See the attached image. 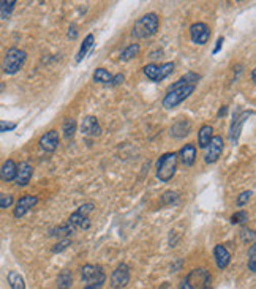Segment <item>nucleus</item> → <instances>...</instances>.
Wrapping results in <instances>:
<instances>
[{
  "label": "nucleus",
  "instance_id": "nucleus-1",
  "mask_svg": "<svg viewBox=\"0 0 256 289\" xmlns=\"http://www.w3.org/2000/svg\"><path fill=\"white\" fill-rule=\"evenodd\" d=\"M160 19L157 13H147L143 18H139L133 25V36L135 38H149L158 32Z\"/></svg>",
  "mask_w": 256,
  "mask_h": 289
},
{
  "label": "nucleus",
  "instance_id": "nucleus-2",
  "mask_svg": "<svg viewBox=\"0 0 256 289\" xmlns=\"http://www.w3.org/2000/svg\"><path fill=\"white\" fill-rule=\"evenodd\" d=\"M177 163H179L177 152H168L161 155L157 161V179L164 183L169 182L176 176Z\"/></svg>",
  "mask_w": 256,
  "mask_h": 289
},
{
  "label": "nucleus",
  "instance_id": "nucleus-3",
  "mask_svg": "<svg viewBox=\"0 0 256 289\" xmlns=\"http://www.w3.org/2000/svg\"><path fill=\"white\" fill-rule=\"evenodd\" d=\"M210 272L204 267L191 270L187 277L181 283V289H204V287H210Z\"/></svg>",
  "mask_w": 256,
  "mask_h": 289
},
{
  "label": "nucleus",
  "instance_id": "nucleus-4",
  "mask_svg": "<svg viewBox=\"0 0 256 289\" xmlns=\"http://www.w3.org/2000/svg\"><path fill=\"white\" fill-rule=\"evenodd\" d=\"M25 60H27V52L19 48H10L4 57V71L7 74H16L24 67Z\"/></svg>",
  "mask_w": 256,
  "mask_h": 289
},
{
  "label": "nucleus",
  "instance_id": "nucleus-5",
  "mask_svg": "<svg viewBox=\"0 0 256 289\" xmlns=\"http://www.w3.org/2000/svg\"><path fill=\"white\" fill-rule=\"evenodd\" d=\"M94 210H95V205L92 202H86V204L79 205V209L70 215L67 223L74 231L76 229H84V231L91 229L92 223H91V218H89V215H91Z\"/></svg>",
  "mask_w": 256,
  "mask_h": 289
},
{
  "label": "nucleus",
  "instance_id": "nucleus-6",
  "mask_svg": "<svg viewBox=\"0 0 256 289\" xmlns=\"http://www.w3.org/2000/svg\"><path fill=\"white\" fill-rule=\"evenodd\" d=\"M196 86H184V87H179V89H174V90H168L166 92V95L163 98V108L164 109H174L177 108L179 104H181L182 101H185L191 94L195 92Z\"/></svg>",
  "mask_w": 256,
  "mask_h": 289
},
{
  "label": "nucleus",
  "instance_id": "nucleus-7",
  "mask_svg": "<svg viewBox=\"0 0 256 289\" xmlns=\"http://www.w3.org/2000/svg\"><path fill=\"white\" fill-rule=\"evenodd\" d=\"M143 71L150 81L161 82L163 79H166V77H168L174 71V63L173 62H166V63H161V65L149 63L143 68Z\"/></svg>",
  "mask_w": 256,
  "mask_h": 289
},
{
  "label": "nucleus",
  "instance_id": "nucleus-8",
  "mask_svg": "<svg viewBox=\"0 0 256 289\" xmlns=\"http://www.w3.org/2000/svg\"><path fill=\"white\" fill-rule=\"evenodd\" d=\"M81 280L86 284H101L103 286L106 283V273L103 272L100 266L94 264H86L81 269Z\"/></svg>",
  "mask_w": 256,
  "mask_h": 289
},
{
  "label": "nucleus",
  "instance_id": "nucleus-9",
  "mask_svg": "<svg viewBox=\"0 0 256 289\" xmlns=\"http://www.w3.org/2000/svg\"><path fill=\"white\" fill-rule=\"evenodd\" d=\"M130 278H132L130 267H128L126 264H119L111 275L109 284L112 289H122L130 283Z\"/></svg>",
  "mask_w": 256,
  "mask_h": 289
},
{
  "label": "nucleus",
  "instance_id": "nucleus-10",
  "mask_svg": "<svg viewBox=\"0 0 256 289\" xmlns=\"http://www.w3.org/2000/svg\"><path fill=\"white\" fill-rule=\"evenodd\" d=\"M206 149H207V152H206V156H204V161H206L207 164L217 163V161L220 160V156L223 153V149H225L223 138L222 136H214Z\"/></svg>",
  "mask_w": 256,
  "mask_h": 289
},
{
  "label": "nucleus",
  "instance_id": "nucleus-11",
  "mask_svg": "<svg viewBox=\"0 0 256 289\" xmlns=\"http://www.w3.org/2000/svg\"><path fill=\"white\" fill-rule=\"evenodd\" d=\"M190 38L195 45L204 46L210 38V29L207 24L204 22H195L190 27Z\"/></svg>",
  "mask_w": 256,
  "mask_h": 289
},
{
  "label": "nucleus",
  "instance_id": "nucleus-12",
  "mask_svg": "<svg viewBox=\"0 0 256 289\" xmlns=\"http://www.w3.org/2000/svg\"><path fill=\"white\" fill-rule=\"evenodd\" d=\"M250 115H253V111H240L239 114H234L231 128H229V139H231L233 144H237L242 133V127H244V123L247 122Z\"/></svg>",
  "mask_w": 256,
  "mask_h": 289
},
{
  "label": "nucleus",
  "instance_id": "nucleus-13",
  "mask_svg": "<svg viewBox=\"0 0 256 289\" xmlns=\"http://www.w3.org/2000/svg\"><path fill=\"white\" fill-rule=\"evenodd\" d=\"M81 133L87 138H97L101 135V125L94 115H86L81 122Z\"/></svg>",
  "mask_w": 256,
  "mask_h": 289
},
{
  "label": "nucleus",
  "instance_id": "nucleus-14",
  "mask_svg": "<svg viewBox=\"0 0 256 289\" xmlns=\"http://www.w3.org/2000/svg\"><path fill=\"white\" fill-rule=\"evenodd\" d=\"M36 204H38V198H36V196H33V194H25V196H22V198L18 199L13 215H15L16 218H22V217L27 214L29 210H32Z\"/></svg>",
  "mask_w": 256,
  "mask_h": 289
},
{
  "label": "nucleus",
  "instance_id": "nucleus-15",
  "mask_svg": "<svg viewBox=\"0 0 256 289\" xmlns=\"http://www.w3.org/2000/svg\"><path fill=\"white\" fill-rule=\"evenodd\" d=\"M59 142H60L59 131L57 130H49L40 138V147L45 152H54L59 147Z\"/></svg>",
  "mask_w": 256,
  "mask_h": 289
},
{
  "label": "nucleus",
  "instance_id": "nucleus-16",
  "mask_svg": "<svg viewBox=\"0 0 256 289\" xmlns=\"http://www.w3.org/2000/svg\"><path fill=\"white\" fill-rule=\"evenodd\" d=\"M32 176H33V168L27 161H22L18 164V173L15 180L19 187H27L29 182L32 180Z\"/></svg>",
  "mask_w": 256,
  "mask_h": 289
},
{
  "label": "nucleus",
  "instance_id": "nucleus-17",
  "mask_svg": "<svg viewBox=\"0 0 256 289\" xmlns=\"http://www.w3.org/2000/svg\"><path fill=\"white\" fill-rule=\"evenodd\" d=\"M214 256H215V262L219 269H226L231 262V253L228 252V248L225 245H215L214 248Z\"/></svg>",
  "mask_w": 256,
  "mask_h": 289
},
{
  "label": "nucleus",
  "instance_id": "nucleus-18",
  "mask_svg": "<svg viewBox=\"0 0 256 289\" xmlns=\"http://www.w3.org/2000/svg\"><path fill=\"white\" fill-rule=\"evenodd\" d=\"M177 156L185 166H193L196 160V146L195 144H185L181 149V152L177 153Z\"/></svg>",
  "mask_w": 256,
  "mask_h": 289
},
{
  "label": "nucleus",
  "instance_id": "nucleus-19",
  "mask_svg": "<svg viewBox=\"0 0 256 289\" xmlns=\"http://www.w3.org/2000/svg\"><path fill=\"white\" fill-rule=\"evenodd\" d=\"M16 173H18V164L15 160H7L0 166V179L4 182H13L16 179Z\"/></svg>",
  "mask_w": 256,
  "mask_h": 289
},
{
  "label": "nucleus",
  "instance_id": "nucleus-20",
  "mask_svg": "<svg viewBox=\"0 0 256 289\" xmlns=\"http://www.w3.org/2000/svg\"><path fill=\"white\" fill-rule=\"evenodd\" d=\"M191 131V122L188 119H181V120H177L173 128H171V135L174 138H185L188 133Z\"/></svg>",
  "mask_w": 256,
  "mask_h": 289
},
{
  "label": "nucleus",
  "instance_id": "nucleus-21",
  "mask_svg": "<svg viewBox=\"0 0 256 289\" xmlns=\"http://www.w3.org/2000/svg\"><path fill=\"white\" fill-rule=\"evenodd\" d=\"M214 138V128L210 125H202L198 131V144L201 149H206L209 146L210 139Z\"/></svg>",
  "mask_w": 256,
  "mask_h": 289
},
{
  "label": "nucleus",
  "instance_id": "nucleus-22",
  "mask_svg": "<svg viewBox=\"0 0 256 289\" xmlns=\"http://www.w3.org/2000/svg\"><path fill=\"white\" fill-rule=\"evenodd\" d=\"M95 45V36L92 33H89L86 38H84V43L81 45V49L78 52V56H76V63H79L84 57H87V54L91 52V49L94 48Z\"/></svg>",
  "mask_w": 256,
  "mask_h": 289
},
{
  "label": "nucleus",
  "instance_id": "nucleus-23",
  "mask_svg": "<svg viewBox=\"0 0 256 289\" xmlns=\"http://www.w3.org/2000/svg\"><path fill=\"white\" fill-rule=\"evenodd\" d=\"M73 228L68 225V223H63V225H60V226H56V228H53L49 231V235L51 237H57L59 240L60 239H70V235L73 234Z\"/></svg>",
  "mask_w": 256,
  "mask_h": 289
},
{
  "label": "nucleus",
  "instance_id": "nucleus-24",
  "mask_svg": "<svg viewBox=\"0 0 256 289\" xmlns=\"http://www.w3.org/2000/svg\"><path fill=\"white\" fill-rule=\"evenodd\" d=\"M73 284V273L70 270H62L57 277V289H70Z\"/></svg>",
  "mask_w": 256,
  "mask_h": 289
},
{
  "label": "nucleus",
  "instance_id": "nucleus-25",
  "mask_svg": "<svg viewBox=\"0 0 256 289\" xmlns=\"http://www.w3.org/2000/svg\"><path fill=\"white\" fill-rule=\"evenodd\" d=\"M94 81L98 82V84L109 86L111 81H112V74L106 68H97L95 73H94Z\"/></svg>",
  "mask_w": 256,
  "mask_h": 289
},
{
  "label": "nucleus",
  "instance_id": "nucleus-26",
  "mask_svg": "<svg viewBox=\"0 0 256 289\" xmlns=\"http://www.w3.org/2000/svg\"><path fill=\"white\" fill-rule=\"evenodd\" d=\"M8 283L11 289H25V281L22 278V275H19L16 270H11L8 273Z\"/></svg>",
  "mask_w": 256,
  "mask_h": 289
},
{
  "label": "nucleus",
  "instance_id": "nucleus-27",
  "mask_svg": "<svg viewBox=\"0 0 256 289\" xmlns=\"http://www.w3.org/2000/svg\"><path fill=\"white\" fill-rule=\"evenodd\" d=\"M139 51H141L139 43H133V45H130V46H126V48L123 49V52H122L120 60H122V62H128V60L135 59V57L139 54Z\"/></svg>",
  "mask_w": 256,
  "mask_h": 289
},
{
  "label": "nucleus",
  "instance_id": "nucleus-28",
  "mask_svg": "<svg viewBox=\"0 0 256 289\" xmlns=\"http://www.w3.org/2000/svg\"><path fill=\"white\" fill-rule=\"evenodd\" d=\"M62 131H63V138H65L67 141L73 139L74 133H76V120L74 119H65L63 127H62Z\"/></svg>",
  "mask_w": 256,
  "mask_h": 289
},
{
  "label": "nucleus",
  "instance_id": "nucleus-29",
  "mask_svg": "<svg viewBox=\"0 0 256 289\" xmlns=\"http://www.w3.org/2000/svg\"><path fill=\"white\" fill-rule=\"evenodd\" d=\"M15 5H16L15 0H0V13H2V16L8 18L13 13V10H15Z\"/></svg>",
  "mask_w": 256,
  "mask_h": 289
},
{
  "label": "nucleus",
  "instance_id": "nucleus-30",
  "mask_svg": "<svg viewBox=\"0 0 256 289\" xmlns=\"http://www.w3.org/2000/svg\"><path fill=\"white\" fill-rule=\"evenodd\" d=\"M248 218H250L248 212H245V210H237V212L231 217V223L233 225H245Z\"/></svg>",
  "mask_w": 256,
  "mask_h": 289
},
{
  "label": "nucleus",
  "instance_id": "nucleus-31",
  "mask_svg": "<svg viewBox=\"0 0 256 289\" xmlns=\"http://www.w3.org/2000/svg\"><path fill=\"white\" fill-rule=\"evenodd\" d=\"M251 196H253V191L247 190V191H242L239 196H237V199H236V205L237 207H244L245 204H248V201L251 199Z\"/></svg>",
  "mask_w": 256,
  "mask_h": 289
},
{
  "label": "nucleus",
  "instance_id": "nucleus-32",
  "mask_svg": "<svg viewBox=\"0 0 256 289\" xmlns=\"http://www.w3.org/2000/svg\"><path fill=\"white\" fill-rule=\"evenodd\" d=\"M248 270L251 273L256 272V245H251L248 250Z\"/></svg>",
  "mask_w": 256,
  "mask_h": 289
},
{
  "label": "nucleus",
  "instance_id": "nucleus-33",
  "mask_svg": "<svg viewBox=\"0 0 256 289\" xmlns=\"http://www.w3.org/2000/svg\"><path fill=\"white\" fill-rule=\"evenodd\" d=\"M71 245V239H60L54 246H53V253H62Z\"/></svg>",
  "mask_w": 256,
  "mask_h": 289
},
{
  "label": "nucleus",
  "instance_id": "nucleus-34",
  "mask_svg": "<svg viewBox=\"0 0 256 289\" xmlns=\"http://www.w3.org/2000/svg\"><path fill=\"white\" fill-rule=\"evenodd\" d=\"M15 202V198L13 194H7V193H0V209H8Z\"/></svg>",
  "mask_w": 256,
  "mask_h": 289
},
{
  "label": "nucleus",
  "instance_id": "nucleus-35",
  "mask_svg": "<svg viewBox=\"0 0 256 289\" xmlns=\"http://www.w3.org/2000/svg\"><path fill=\"white\" fill-rule=\"evenodd\" d=\"M177 199H179L177 193H174V191H166V193L163 194V198H161V202H163L164 205H169V204H174Z\"/></svg>",
  "mask_w": 256,
  "mask_h": 289
},
{
  "label": "nucleus",
  "instance_id": "nucleus-36",
  "mask_svg": "<svg viewBox=\"0 0 256 289\" xmlns=\"http://www.w3.org/2000/svg\"><path fill=\"white\" fill-rule=\"evenodd\" d=\"M18 127L16 122H8V120H0V133H7V131H13Z\"/></svg>",
  "mask_w": 256,
  "mask_h": 289
},
{
  "label": "nucleus",
  "instance_id": "nucleus-37",
  "mask_svg": "<svg viewBox=\"0 0 256 289\" xmlns=\"http://www.w3.org/2000/svg\"><path fill=\"white\" fill-rule=\"evenodd\" d=\"M240 235H242V240L244 242H248V240H254V232L251 231V229H248V228H244L240 231Z\"/></svg>",
  "mask_w": 256,
  "mask_h": 289
},
{
  "label": "nucleus",
  "instance_id": "nucleus-38",
  "mask_svg": "<svg viewBox=\"0 0 256 289\" xmlns=\"http://www.w3.org/2000/svg\"><path fill=\"white\" fill-rule=\"evenodd\" d=\"M123 81H125V76H123L122 73H119V74H116V76H112V81H111L109 86H120Z\"/></svg>",
  "mask_w": 256,
  "mask_h": 289
},
{
  "label": "nucleus",
  "instance_id": "nucleus-39",
  "mask_svg": "<svg viewBox=\"0 0 256 289\" xmlns=\"http://www.w3.org/2000/svg\"><path fill=\"white\" fill-rule=\"evenodd\" d=\"M68 38L71 40H76L78 38V27H76V24H71L70 29H68Z\"/></svg>",
  "mask_w": 256,
  "mask_h": 289
},
{
  "label": "nucleus",
  "instance_id": "nucleus-40",
  "mask_svg": "<svg viewBox=\"0 0 256 289\" xmlns=\"http://www.w3.org/2000/svg\"><path fill=\"white\" fill-rule=\"evenodd\" d=\"M223 43H225V38H223V36H219V40H217V45H215V48H214V51H212L214 56L219 54L220 49H222V46H223Z\"/></svg>",
  "mask_w": 256,
  "mask_h": 289
},
{
  "label": "nucleus",
  "instance_id": "nucleus-41",
  "mask_svg": "<svg viewBox=\"0 0 256 289\" xmlns=\"http://www.w3.org/2000/svg\"><path fill=\"white\" fill-rule=\"evenodd\" d=\"M149 57H150V59H160V57H163V51H161V49L152 51L150 54H149Z\"/></svg>",
  "mask_w": 256,
  "mask_h": 289
},
{
  "label": "nucleus",
  "instance_id": "nucleus-42",
  "mask_svg": "<svg viewBox=\"0 0 256 289\" xmlns=\"http://www.w3.org/2000/svg\"><path fill=\"white\" fill-rule=\"evenodd\" d=\"M84 289H101V284H86Z\"/></svg>",
  "mask_w": 256,
  "mask_h": 289
},
{
  "label": "nucleus",
  "instance_id": "nucleus-43",
  "mask_svg": "<svg viewBox=\"0 0 256 289\" xmlns=\"http://www.w3.org/2000/svg\"><path fill=\"white\" fill-rule=\"evenodd\" d=\"M228 112V106H223L220 111H219V114H217V117H222V115H225Z\"/></svg>",
  "mask_w": 256,
  "mask_h": 289
},
{
  "label": "nucleus",
  "instance_id": "nucleus-44",
  "mask_svg": "<svg viewBox=\"0 0 256 289\" xmlns=\"http://www.w3.org/2000/svg\"><path fill=\"white\" fill-rule=\"evenodd\" d=\"M254 79H256V70H251V81L254 82Z\"/></svg>",
  "mask_w": 256,
  "mask_h": 289
},
{
  "label": "nucleus",
  "instance_id": "nucleus-45",
  "mask_svg": "<svg viewBox=\"0 0 256 289\" xmlns=\"http://www.w3.org/2000/svg\"><path fill=\"white\" fill-rule=\"evenodd\" d=\"M204 289H210V287H204Z\"/></svg>",
  "mask_w": 256,
  "mask_h": 289
}]
</instances>
